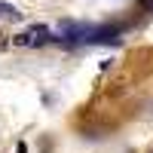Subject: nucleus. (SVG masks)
<instances>
[{
  "mask_svg": "<svg viewBox=\"0 0 153 153\" xmlns=\"http://www.w3.org/2000/svg\"><path fill=\"white\" fill-rule=\"evenodd\" d=\"M141 6L144 9H153V0H141Z\"/></svg>",
  "mask_w": 153,
  "mask_h": 153,
  "instance_id": "nucleus-5",
  "label": "nucleus"
},
{
  "mask_svg": "<svg viewBox=\"0 0 153 153\" xmlns=\"http://www.w3.org/2000/svg\"><path fill=\"white\" fill-rule=\"evenodd\" d=\"M16 153H28V144H25V141H19V147H16Z\"/></svg>",
  "mask_w": 153,
  "mask_h": 153,
  "instance_id": "nucleus-4",
  "label": "nucleus"
},
{
  "mask_svg": "<svg viewBox=\"0 0 153 153\" xmlns=\"http://www.w3.org/2000/svg\"><path fill=\"white\" fill-rule=\"evenodd\" d=\"M28 37H31V46H46L49 40H52V34H49L46 25H34V28L28 31Z\"/></svg>",
  "mask_w": 153,
  "mask_h": 153,
  "instance_id": "nucleus-1",
  "label": "nucleus"
},
{
  "mask_svg": "<svg viewBox=\"0 0 153 153\" xmlns=\"http://www.w3.org/2000/svg\"><path fill=\"white\" fill-rule=\"evenodd\" d=\"M16 46H31V37H28V34H19V37H16Z\"/></svg>",
  "mask_w": 153,
  "mask_h": 153,
  "instance_id": "nucleus-3",
  "label": "nucleus"
},
{
  "mask_svg": "<svg viewBox=\"0 0 153 153\" xmlns=\"http://www.w3.org/2000/svg\"><path fill=\"white\" fill-rule=\"evenodd\" d=\"M0 16H6V19H22V12L12 6V3H0Z\"/></svg>",
  "mask_w": 153,
  "mask_h": 153,
  "instance_id": "nucleus-2",
  "label": "nucleus"
}]
</instances>
